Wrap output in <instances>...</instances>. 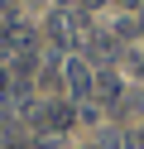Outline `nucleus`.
<instances>
[{
  "instance_id": "nucleus-6",
  "label": "nucleus",
  "mask_w": 144,
  "mask_h": 149,
  "mask_svg": "<svg viewBox=\"0 0 144 149\" xmlns=\"http://www.w3.org/2000/svg\"><path fill=\"white\" fill-rule=\"evenodd\" d=\"M130 144H134V149H144V125L134 130V139H130Z\"/></svg>"
},
{
  "instance_id": "nucleus-4",
  "label": "nucleus",
  "mask_w": 144,
  "mask_h": 149,
  "mask_svg": "<svg viewBox=\"0 0 144 149\" xmlns=\"http://www.w3.org/2000/svg\"><path fill=\"white\" fill-rule=\"evenodd\" d=\"M91 58H96V63H106V58H115V43L106 39V34H91Z\"/></svg>"
},
{
  "instance_id": "nucleus-1",
  "label": "nucleus",
  "mask_w": 144,
  "mask_h": 149,
  "mask_svg": "<svg viewBox=\"0 0 144 149\" xmlns=\"http://www.w3.org/2000/svg\"><path fill=\"white\" fill-rule=\"evenodd\" d=\"M77 34H82V15H72V10H53L48 15V39H53V48H72Z\"/></svg>"
},
{
  "instance_id": "nucleus-3",
  "label": "nucleus",
  "mask_w": 144,
  "mask_h": 149,
  "mask_svg": "<svg viewBox=\"0 0 144 149\" xmlns=\"http://www.w3.org/2000/svg\"><path fill=\"white\" fill-rule=\"evenodd\" d=\"M91 96H101L106 106H115V101H120V77H115V72H96V87H91Z\"/></svg>"
},
{
  "instance_id": "nucleus-8",
  "label": "nucleus",
  "mask_w": 144,
  "mask_h": 149,
  "mask_svg": "<svg viewBox=\"0 0 144 149\" xmlns=\"http://www.w3.org/2000/svg\"><path fill=\"white\" fill-rule=\"evenodd\" d=\"M86 5H101V0H86Z\"/></svg>"
},
{
  "instance_id": "nucleus-2",
  "label": "nucleus",
  "mask_w": 144,
  "mask_h": 149,
  "mask_svg": "<svg viewBox=\"0 0 144 149\" xmlns=\"http://www.w3.org/2000/svg\"><path fill=\"white\" fill-rule=\"evenodd\" d=\"M63 77H67V87H72V96H77V101H86V96H91V87H96V77H91V68H86L82 58H72V63H63Z\"/></svg>"
},
{
  "instance_id": "nucleus-7",
  "label": "nucleus",
  "mask_w": 144,
  "mask_h": 149,
  "mask_svg": "<svg viewBox=\"0 0 144 149\" xmlns=\"http://www.w3.org/2000/svg\"><path fill=\"white\" fill-rule=\"evenodd\" d=\"M115 5H125V10H134V5H139V0H115Z\"/></svg>"
},
{
  "instance_id": "nucleus-5",
  "label": "nucleus",
  "mask_w": 144,
  "mask_h": 149,
  "mask_svg": "<svg viewBox=\"0 0 144 149\" xmlns=\"http://www.w3.org/2000/svg\"><path fill=\"white\" fill-rule=\"evenodd\" d=\"M15 91V77H10V68H0V96H10Z\"/></svg>"
}]
</instances>
